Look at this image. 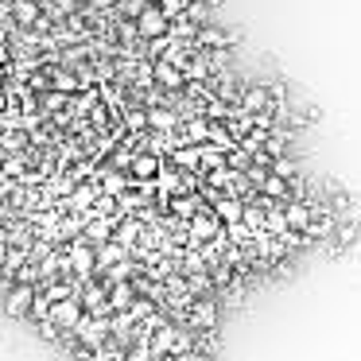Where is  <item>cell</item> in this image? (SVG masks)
<instances>
[{
	"label": "cell",
	"mask_w": 361,
	"mask_h": 361,
	"mask_svg": "<svg viewBox=\"0 0 361 361\" xmlns=\"http://www.w3.org/2000/svg\"><path fill=\"white\" fill-rule=\"evenodd\" d=\"M133 32L140 35V39H159V35L171 32V20H167L156 4H144V12L136 16V24H133Z\"/></svg>",
	"instance_id": "obj_1"
},
{
	"label": "cell",
	"mask_w": 361,
	"mask_h": 361,
	"mask_svg": "<svg viewBox=\"0 0 361 361\" xmlns=\"http://www.w3.org/2000/svg\"><path fill=\"white\" fill-rule=\"evenodd\" d=\"M183 326L190 330H218V299H195V303L187 307V319H183Z\"/></svg>",
	"instance_id": "obj_2"
},
{
	"label": "cell",
	"mask_w": 361,
	"mask_h": 361,
	"mask_svg": "<svg viewBox=\"0 0 361 361\" xmlns=\"http://www.w3.org/2000/svg\"><path fill=\"white\" fill-rule=\"evenodd\" d=\"M218 233H221V221L210 214V206H202V210H198L195 218H190V245L198 249L202 241H214Z\"/></svg>",
	"instance_id": "obj_3"
},
{
	"label": "cell",
	"mask_w": 361,
	"mask_h": 361,
	"mask_svg": "<svg viewBox=\"0 0 361 361\" xmlns=\"http://www.w3.org/2000/svg\"><path fill=\"white\" fill-rule=\"evenodd\" d=\"M47 319L55 322L59 330H74V326H78V319H82V303H78V295H71V299H59V303H51Z\"/></svg>",
	"instance_id": "obj_4"
},
{
	"label": "cell",
	"mask_w": 361,
	"mask_h": 361,
	"mask_svg": "<svg viewBox=\"0 0 361 361\" xmlns=\"http://www.w3.org/2000/svg\"><path fill=\"white\" fill-rule=\"evenodd\" d=\"M32 295H35V288H27V283H12L8 295H4V314H8V319H27Z\"/></svg>",
	"instance_id": "obj_5"
},
{
	"label": "cell",
	"mask_w": 361,
	"mask_h": 361,
	"mask_svg": "<svg viewBox=\"0 0 361 361\" xmlns=\"http://www.w3.org/2000/svg\"><path fill=\"white\" fill-rule=\"evenodd\" d=\"M280 214H283V226H288L291 233H303L314 210H311L307 202H295V198H288V202H280Z\"/></svg>",
	"instance_id": "obj_6"
},
{
	"label": "cell",
	"mask_w": 361,
	"mask_h": 361,
	"mask_svg": "<svg viewBox=\"0 0 361 361\" xmlns=\"http://www.w3.org/2000/svg\"><path fill=\"white\" fill-rule=\"evenodd\" d=\"M159 167H164V156H152V152H136L133 164H128V179L148 183V179H156Z\"/></svg>",
	"instance_id": "obj_7"
},
{
	"label": "cell",
	"mask_w": 361,
	"mask_h": 361,
	"mask_svg": "<svg viewBox=\"0 0 361 361\" xmlns=\"http://www.w3.org/2000/svg\"><path fill=\"white\" fill-rule=\"evenodd\" d=\"M210 214L221 221V226H233V221H241L245 202H241V198H233V195H218V198H214V206H210Z\"/></svg>",
	"instance_id": "obj_8"
},
{
	"label": "cell",
	"mask_w": 361,
	"mask_h": 361,
	"mask_svg": "<svg viewBox=\"0 0 361 361\" xmlns=\"http://www.w3.org/2000/svg\"><path fill=\"white\" fill-rule=\"evenodd\" d=\"M268 102H272V94H268L264 86H252V90H245V97H241V105H237V113H245V117H257V113L268 109Z\"/></svg>",
	"instance_id": "obj_9"
},
{
	"label": "cell",
	"mask_w": 361,
	"mask_h": 361,
	"mask_svg": "<svg viewBox=\"0 0 361 361\" xmlns=\"http://www.w3.org/2000/svg\"><path fill=\"white\" fill-rule=\"evenodd\" d=\"M198 210H202V202H198V195H171V198H167V214H171V218H183V221H190Z\"/></svg>",
	"instance_id": "obj_10"
},
{
	"label": "cell",
	"mask_w": 361,
	"mask_h": 361,
	"mask_svg": "<svg viewBox=\"0 0 361 361\" xmlns=\"http://www.w3.org/2000/svg\"><path fill=\"white\" fill-rule=\"evenodd\" d=\"M128 303H133V288H128V283H113V288L105 291V311L109 314L128 311Z\"/></svg>",
	"instance_id": "obj_11"
},
{
	"label": "cell",
	"mask_w": 361,
	"mask_h": 361,
	"mask_svg": "<svg viewBox=\"0 0 361 361\" xmlns=\"http://www.w3.org/2000/svg\"><path fill=\"white\" fill-rule=\"evenodd\" d=\"M260 198H272V202H288V179H280V175H264L257 187Z\"/></svg>",
	"instance_id": "obj_12"
},
{
	"label": "cell",
	"mask_w": 361,
	"mask_h": 361,
	"mask_svg": "<svg viewBox=\"0 0 361 361\" xmlns=\"http://www.w3.org/2000/svg\"><path fill=\"white\" fill-rule=\"evenodd\" d=\"M152 74H156V82L164 90H183V71H179V66H171V63H164V59H159V63L152 66Z\"/></svg>",
	"instance_id": "obj_13"
},
{
	"label": "cell",
	"mask_w": 361,
	"mask_h": 361,
	"mask_svg": "<svg viewBox=\"0 0 361 361\" xmlns=\"http://www.w3.org/2000/svg\"><path fill=\"white\" fill-rule=\"evenodd\" d=\"M171 167H175V171H183V175H187L190 167L198 171V148H195V144H183V148H175V152H171Z\"/></svg>",
	"instance_id": "obj_14"
},
{
	"label": "cell",
	"mask_w": 361,
	"mask_h": 361,
	"mask_svg": "<svg viewBox=\"0 0 361 361\" xmlns=\"http://www.w3.org/2000/svg\"><path fill=\"white\" fill-rule=\"evenodd\" d=\"M195 39L202 43V47H226V43H233L237 35H226L221 27H210V24H202V27L195 32Z\"/></svg>",
	"instance_id": "obj_15"
},
{
	"label": "cell",
	"mask_w": 361,
	"mask_h": 361,
	"mask_svg": "<svg viewBox=\"0 0 361 361\" xmlns=\"http://www.w3.org/2000/svg\"><path fill=\"white\" fill-rule=\"evenodd\" d=\"M175 125H179V117H175L171 109H148V128H156V133H175Z\"/></svg>",
	"instance_id": "obj_16"
},
{
	"label": "cell",
	"mask_w": 361,
	"mask_h": 361,
	"mask_svg": "<svg viewBox=\"0 0 361 361\" xmlns=\"http://www.w3.org/2000/svg\"><path fill=\"white\" fill-rule=\"evenodd\" d=\"M16 24L20 27H32V24H39V4L35 0H16Z\"/></svg>",
	"instance_id": "obj_17"
},
{
	"label": "cell",
	"mask_w": 361,
	"mask_h": 361,
	"mask_svg": "<svg viewBox=\"0 0 361 361\" xmlns=\"http://www.w3.org/2000/svg\"><path fill=\"white\" fill-rule=\"evenodd\" d=\"M159 311V307L156 303H152V299H144V295H133V303H128V319H133V322H144V319H148V314H156Z\"/></svg>",
	"instance_id": "obj_18"
},
{
	"label": "cell",
	"mask_w": 361,
	"mask_h": 361,
	"mask_svg": "<svg viewBox=\"0 0 361 361\" xmlns=\"http://www.w3.org/2000/svg\"><path fill=\"white\" fill-rule=\"evenodd\" d=\"M206 136H210V121H206V117H190L187 121V144H206Z\"/></svg>",
	"instance_id": "obj_19"
},
{
	"label": "cell",
	"mask_w": 361,
	"mask_h": 361,
	"mask_svg": "<svg viewBox=\"0 0 361 361\" xmlns=\"http://www.w3.org/2000/svg\"><path fill=\"white\" fill-rule=\"evenodd\" d=\"M125 128H128V136L144 133V128H148V109H128L125 113Z\"/></svg>",
	"instance_id": "obj_20"
},
{
	"label": "cell",
	"mask_w": 361,
	"mask_h": 361,
	"mask_svg": "<svg viewBox=\"0 0 361 361\" xmlns=\"http://www.w3.org/2000/svg\"><path fill=\"white\" fill-rule=\"evenodd\" d=\"M156 8H159V12H164V16H167V20H179V16H183V12H187V0H159Z\"/></svg>",
	"instance_id": "obj_21"
},
{
	"label": "cell",
	"mask_w": 361,
	"mask_h": 361,
	"mask_svg": "<svg viewBox=\"0 0 361 361\" xmlns=\"http://www.w3.org/2000/svg\"><path fill=\"white\" fill-rule=\"evenodd\" d=\"M268 175H280V179H291V175H295V164H291V159H272V164H268Z\"/></svg>",
	"instance_id": "obj_22"
},
{
	"label": "cell",
	"mask_w": 361,
	"mask_h": 361,
	"mask_svg": "<svg viewBox=\"0 0 361 361\" xmlns=\"http://www.w3.org/2000/svg\"><path fill=\"white\" fill-rule=\"evenodd\" d=\"M39 334L47 338V342H63V330H59L51 319H43V322H39Z\"/></svg>",
	"instance_id": "obj_23"
},
{
	"label": "cell",
	"mask_w": 361,
	"mask_h": 361,
	"mask_svg": "<svg viewBox=\"0 0 361 361\" xmlns=\"http://www.w3.org/2000/svg\"><path fill=\"white\" fill-rule=\"evenodd\" d=\"M144 4H148V0H121V12H125V16H140V12H144Z\"/></svg>",
	"instance_id": "obj_24"
},
{
	"label": "cell",
	"mask_w": 361,
	"mask_h": 361,
	"mask_svg": "<svg viewBox=\"0 0 361 361\" xmlns=\"http://www.w3.org/2000/svg\"><path fill=\"white\" fill-rule=\"evenodd\" d=\"M43 105H47L51 113H55V109H63V105H66V94H59V90H51V94L43 97Z\"/></svg>",
	"instance_id": "obj_25"
},
{
	"label": "cell",
	"mask_w": 361,
	"mask_h": 361,
	"mask_svg": "<svg viewBox=\"0 0 361 361\" xmlns=\"http://www.w3.org/2000/svg\"><path fill=\"white\" fill-rule=\"evenodd\" d=\"M187 361H210V353H187Z\"/></svg>",
	"instance_id": "obj_26"
},
{
	"label": "cell",
	"mask_w": 361,
	"mask_h": 361,
	"mask_svg": "<svg viewBox=\"0 0 361 361\" xmlns=\"http://www.w3.org/2000/svg\"><path fill=\"white\" fill-rule=\"evenodd\" d=\"M102 4H113V0H102Z\"/></svg>",
	"instance_id": "obj_27"
}]
</instances>
